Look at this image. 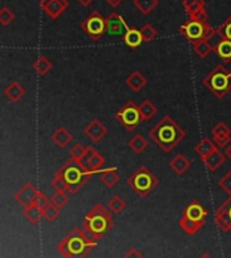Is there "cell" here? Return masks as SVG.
Here are the masks:
<instances>
[{"label":"cell","mask_w":231,"mask_h":258,"mask_svg":"<svg viewBox=\"0 0 231 258\" xmlns=\"http://www.w3.org/2000/svg\"><path fill=\"white\" fill-rule=\"evenodd\" d=\"M216 34L219 35L220 40L231 41V15L216 28Z\"/></svg>","instance_id":"cell-36"},{"label":"cell","mask_w":231,"mask_h":258,"mask_svg":"<svg viewBox=\"0 0 231 258\" xmlns=\"http://www.w3.org/2000/svg\"><path fill=\"white\" fill-rule=\"evenodd\" d=\"M69 7L68 0H41L40 8L45 12L47 17L56 21L60 18L62 12Z\"/></svg>","instance_id":"cell-10"},{"label":"cell","mask_w":231,"mask_h":258,"mask_svg":"<svg viewBox=\"0 0 231 258\" xmlns=\"http://www.w3.org/2000/svg\"><path fill=\"white\" fill-rule=\"evenodd\" d=\"M200 258H214V257H212L211 254H207V253H206V254H203Z\"/></svg>","instance_id":"cell-50"},{"label":"cell","mask_w":231,"mask_h":258,"mask_svg":"<svg viewBox=\"0 0 231 258\" xmlns=\"http://www.w3.org/2000/svg\"><path fill=\"white\" fill-rule=\"evenodd\" d=\"M106 1H107L108 4H110L111 7H118L119 4L123 1V0H106Z\"/></svg>","instance_id":"cell-47"},{"label":"cell","mask_w":231,"mask_h":258,"mask_svg":"<svg viewBox=\"0 0 231 258\" xmlns=\"http://www.w3.org/2000/svg\"><path fill=\"white\" fill-rule=\"evenodd\" d=\"M103 165H104V158H103V156L100 153H97V150L93 152V154H92L90 160H88V163L85 164V166L90 169L91 172H93V173H96V172H102L100 169H102Z\"/></svg>","instance_id":"cell-33"},{"label":"cell","mask_w":231,"mask_h":258,"mask_svg":"<svg viewBox=\"0 0 231 258\" xmlns=\"http://www.w3.org/2000/svg\"><path fill=\"white\" fill-rule=\"evenodd\" d=\"M186 133L180 124L170 118L169 115H165L150 131L149 138L165 153H170L172 149L180 143L185 138Z\"/></svg>","instance_id":"cell-1"},{"label":"cell","mask_w":231,"mask_h":258,"mask_svg":"<svg viewBox=\"0 0 231 258\" xmlns=\"http://www.w3.org/2000/svg\"><path fill=\"white\" fill-rule=\"evenodd\" d=\"M133 3L143 15H149L158 6V0H133Z\"/></svg>","instance_id":"cell-32"},{"label":"cell","mask_w":231,"mask_h":258,"mask_svg":"<svg viewBox=\"0 0 231 258\" xmlns=\"http://www.w3.org/2000/svg\"><path fill=\"white\" fill-rule=\"evenodd\" d=\"M214 51L225 64H231V41L220 40L214 46Z\"/></svg>","instance_id":"cell-23"},{"label":"cell","mask_w":231,"mask_h":258,"mask_svg":"<svg viewBox=\"0 0 231 258\" xmlns=\"http://www.w3.org/2000/svg\"><path fill=\"white\" fill-rule=\"evenodd\" d=\"M4 95L11 103H18L26 95V90L18 81H12L4 88Z\"/></svg>","instance_id":"cell-20"},{"label":"cell","mask_w":231,"mask_h":258,"mask_svg":"<svg viewBox=\"0 0 231 258\" xmlns=\"http://www.w3.org/2000/svg\"><path fill=\"white\" fill-rule=\"evenodd\" d=\"M50 186L54 188V191L58 192H67V184H65V181L62 179L61 176H58V174H54V177L51 180Z\"/></svg>","instance_id":"cell-42"},{"label":"cell","mask_w":231,"mask_h":258,"mask_svg":"<svg viewBox=\"0 0 231 258\" xmlns=\"http://www.w3.org/2000/svg\"><path fill=\"white\" fill-rule=\"evenodd\" d=\"M122 258H145V257H143V256H142L141 253L138 252L137 249H134V247H131L129 252L126 253V254H124V256Z\"/></svg>","instance_id":"cell-46"},{"label":"cell","mask_w":231,"mask_h":258,"mask_svg":"<svg viewBox=\"0 0 231 258\" xmlns=\"http://www.w3.org/2000/svg\"><path fill=\"white\" fill-rule=\"evenodd\" d=\"M218 184H219L220 188H222L227 195H231V170H229V172L219 180Z\"/></svg>","instance_id":"cell-43"},{"label":"cell","mask_w":231,"mask_h":258,"mask_svg":"<svg viewBox=\"0 0 231 258\" xmlns=\"http://www.w3.org/2000/svg\"><path fill=\"white\" fill-rule=\"evenodd\" d=\"M211 134L214 143L218 147H227L231 143V129L225 122L216 123L214 129L211 130Z\"/></svg>","instance_id":"cell-13"},{"label":"cell","mask_w":231,"mask_h":258,"mask_svg":"<svg viewBox=\"0 0 231 258\" xmlns=\"http://www.w3.org/2000/svg\"><path fill=\"white\" fill-rule=\"evenodd\" d=\"M183 7L188 14V17L193 18L197 12H200L202 10L206 8V3L204 0H183Z\"/></svg>","instance_id":"cell-26"},{"label":"cell","mask_w":231,"mask_h":258,"mask_svg":"<svg viewBox=\"0 0 231 258\" xmlns=\"http://www.w3.org/2000/svg\"><path fill=\"white\" fill-rule=\"evenodd\" d=\"M58 176H61L69 193H77V192L84 187L93 176V172H91L90 169L84 166L80 161H74L72 158H69L68 161L62 165L61 168L57 170Z\"/></svg>","instance_id":"cell-4"},{"label":"cell","mask_w":231,"mask_h":258,"mask_svg":"<svg viewBox=\"0 0 231 258\" xmlns=\"http://www.w3.org/2000/svg\"><path fill=\"white\" fill-rule=\"evenodd\" d=\"M192 47H193V51L195 54L200 57V58H206V57L211 54L214 51V46H211L209 41H197L195 44H192Z\"/></svg>","instance_id":"cell-29"},{"label":"cell","mask_w":231,"mask_h":258,"mask_svg":"<svg viewBox=\"0 0 231 258\" xmlns=\"http://www.w3.org/2000/svg\"><path fill=\"white\" fill-rule=\"evenodd\" d=\"M51 62L49 61V58L45 56H40L37 60H35V62L33 64V69H34L35 72L38 73L40 76H45V74H47L49 73V70L51 69Z\"/></svg>","instance_id":"cell-31"},{"label":"cell","mask_w":231,"mask_h":258,"mask_svg":"<svg viewBox=\"0 0 231 258\" xmlns=\"http://www.w3.org/2000/svg\"><path fill=\"white\" fill-rule=\"evenodd\" d=\"M77 1H79L81 6L87 7V6H90V4L92 3V1H93V0H77Z\"/></svg>","instance_id":"cell-49"},{"label":"cell","mask_w":231,"mask_h":258,"mask_svg":"<svg viewBox=\"0 0 231 258\" xmlns=\"http://www.w3.org/2000/svg\"><path fill=\"white\" fill-rule=\"evenodd\" d=\"M180 33L191 44H195L197 41L211 40L216 34V28L212 27L208 22H197V21L189 19L188 22L180 26Z\"/></svg>","instance_id":"cell-7"},{"label":"cell","mask_w":231,"mask_h":258,"mask_svg":"<svg viewBox=\"0 0 231 258\" xmlns=\"http://www.w3.org/2000/svg\"><path fill=\"white\" fill-rule=\"evenodd\" d=\"M23 216L27 219L31 225H37L41 220V218L44 216L42 208H40L37 204H33L30 207L23 208Z\"/></svg>","instance_id":"cell-27"},{"label":"cell","mask_w":231,"mask_h":258,"mask_svg":"<svg viewBox=\"0 0 231 258\" xmlns=\"http://www.w3.org/2000/svg\"><path fill=\"white\" fill-rule=\"evenodd\" d=\"M179 225H180L183 230L185 231L186 234L193 235V234H196L197 231L200 230V227L203 226V223H199V222L191 220V219L185 218V216H181V219L179 220Z\"/></svg>","instance_id":"cell-30"},{"label":"cell","mask_w":231,"mask_h":258,"mask_svg":"<svg viewBox=\"0 0 231 258\" xmlns=\"http://www.w3.org/2000/svg\"><path fill=\"white\" fill-rule=\"evenodd\" d=\"M126 184L136 192L139 197H147L156 187L160 184V180L146 168L139 166L134 173L126 180Z\"/></svg>","instance_id":"cell-5"},{"label":"cell","mask_w":231,"mask_h":258,"mask_svg":"<svg viewBox=\"0 0 231 258\" xmlns=\"http://www.w3.org/2000/svg\"><path fill=\"white\" fill-rule=\"evenodd\" d=\"M126 208V202H124L122 197L119 196H114L110 202H108V210L111 211L115 215H119V213L123 211Z\"/></svg>","instance_id":"cell-37"},{"label":"cell","mask_w":231,"mask_h":258,"mask_svg":"<svg viewBox=\"0 0 231 258\" xmlns=\"http://www.w3.org/2000/svg\"><path fill=\"white\" fill-rule=\"evenodd\" d=\"M147 84L146 77L142 74L139 70H134L130 76H127L126 79V85L129 87L133 92H141Z\"/></svg>","instance_id":"cell-18"},{"label":"cell","mask_w":231,"mask_h":258,"mask_svg":"<svg viewBox=\"0 0 231 258\" xmlns=\"http://www.w3.org/2000/svg\"><path fill=\"white\" fill-rule=\"evenodd\" d=\"M96 246L81 229L70 230L57 246V252L64 258H85Z\"/></svg>","instance_id":"cell-3"},{"label":"cell","mask_w":231,"mask_h":258,"mask_svg":"<svg viewBox=\"0 0 231 258\" xmlns=\"http://www.w3.org/2000/svg\"><path fill=\"white\" fill-rule=\"evenodd\" d=\"M226 161V154L220 152L219 149H216L215 152L208 154L207 157L202 158V163L206 165V168L208 169L209 172H216L218 169L225 164Z\"/></svg>","instance_id":"cell-17"},{"label":"cell","mask_w":231,"mask_h":258,"mask_svg":"<svg viewBox=\"0 0 231 258\" xmlns=\"http://www.w3.org/2000/svg\"><path fill=\"white\" fill-rule=\"evenodd\" d=\"M141 33H142V38H143V42H150L153 41L156 37L158 35L157 30L153 27L152 24H143V27L141 28Z\"/></svg>","instance_id":"cell-40"},{"label":"cell","mask_w":231,"mask_h":258,"mask_svg":"<svg viewBox=\"0 0 231 258\" xmlns=\"http://www.w3.org/2000/svg\"><path fill=\"white\" fill-rule=\"evenodd\" d=\"M15 19V14L11 11V8H8L7 6L1 7L0 10V23L1 26H8L10 23L14 22Z\"/></svg>","instance_id":"cell-39"},{"label":"cell","mask_w":231,"mask_h":258,"mask_svg":"<svg viewBox=\"0 0 231 258\" xmlns=\"http://www.w3.org/2000/svg\"><path fill=\"white\" fill-rule=\"evenodd\" d=\"M183 216L191 219V220H195V222H199V223H203L207 219V211L206 208L202 206V203H199L197 200L195 202H191L184 210L183 212Z\"/></svg>","instance_id":"cell-16"},{"label":"cell","mask_w":231,"mask_h":258,"mask_svg":"<svg viewBox=\"0 0 231 258\" xmlns=\"http://www.w3.org/2000/svg\"><path fill=\"white\" fill-rule=\"evenodd\" d=\"M202 83L218 99H222L231 91V72H229L225 67L218 65L204 77Z\"/></svg>","instance_id":"cell-6"},{"label":"cell","mask_w":231,"mask_h":258,"mask_svg":"<svg viewBox=\"0 0 231 258\" xmlns=\"http://www.w3.org/2000/svg\"><path fill=\"white\" fill-rule=\"evenodd\" d=\"M49 202H50V199H47V197H46L41 191L38 192V196H37V200H35V204H37L38 207L44 210V207H45Z\"/></svg>","instance_id":"cell-44"},{"label":"cell","mask_w":231,"mask_h":258,"mask_svg":"<svg viewBox=\"0 0 231 258\" xmlns=\"http://www.w3.org/2000/svg\"><path fill=\"white\" fill-rule=\"evenodd\" d=\"M50 202L53 203V204H56L58 208H62L65 207V206L69 203V196L65 193V192L56 191L50 196Z\"/></svg>","instance_id":"cell-38"},{"label":"cell","mask_w":231,"mask_h":258,"mask_svg":"<svg viewBox=\"0 0 231 258\" xmlns=\"http://www.w3.org/2000/svg\"><path fill=\"white\" fill-rule=\"evenodd\" d=\"M38 192L40 191L35 188L34 184L26 183V184L14 195V199H15L23 208L30 207V206L35 204V200H37V196H38Z\"/></svg>","instance_id":"cell-11"},{"label":"cell","mask_w":231,"mask_h":258,"mask_svg":"<svg viewBox=\"0 0 231 258\" xmlns=\"http://www.w3.org/2000/svg\"><path fill=\"white\" fill-rule=\"evenodd\" d=\"M215 222L222 231H231V195L216 212H215Z\"/></svg>","instance_id":"cell-12"},{"label":"cell","mask_w":231,"mask_h":258,"mask_svg":"<svg viewBox=\"0 0 231 258\" xmlns=\"http://www.w3.org/2000/svg\"><path fill=\"white\" fill-rule=\"evenodd\" d=\"M225 154H226V157L229 158V160H231V143L229 146H227V147H226Z\"/></svg>","instance_id":"cell-48"},{"label":"cell","mask_w":231,"mask_h":258,"mask_svg":"<svg viewBox=\"0 0 231 258\" xmlns=\"http://www.w3.org/2000/svg\"><path fill=\"white\" fill-rule=\"evenodd\" d=\"M139 113L142 115V119L147 122V120H150V119L157 114V107L153 104L150 100H143L141 103V106H139Z\"/></svg>","instance_id":"cell-34"},{"label":"cell","mask_w":231,"mask_h":258,"mask_svg":"<svg viewBox=\"0 0 231 258\" xmlns=\"http://www.w3.org/2000/svg\"><path fill=\"white\" fill-rule=\"evenodd\" d=\"M108 130L99 119H93L90 124H87L84 129V134L90 138L93 143H97L107 135Z\"/></svg>","instance_id":"cell-15"},{"label":"cell","mask_w":231,"mask_h":258,"mask_svg":"<svg viewBox=\"0 0 231 258\" xmlns=\"http://www.w3.org/2000/svg\"><path fill=\"white\" fill-rule=\"evenodd\" d=\"M42 212H44V218H45L46 220L54 222V220L60 216V208L57 207L56 204H53L51 202H49L45 207H44Z\"/></svg>","instance_id":"cell-35"},{"label":"cell","mask_w":231,"mask_h":258,"mask_svg":"<svg viewBox=\"0 0 231 258\" xmlns=\"http://www.w3.org/2000/svg\"><path fill=\"white\" fill-rule=\"evenodd\" d=\"M106 26H107V33L111 35H122L123 37L126 31L129 30L127 23L122 15L118 12H113L108 18H106Z\"/></svg>","instance_id":"cell-14"},{"label":"cell","mask_w":231,"mask_h":258,"mask_svg":"<svg viewBox=\"0 0 231 258\" xmlns=\"http://www.w3.org/2000/svg\"><path fill=\"white\" fill-rule=\"evenodd\" d=\"M51 141L56 143L58 147H67V146L73 141V135L72 133L69 131L68 129H65V127H58V129L51 134Z\"/></svg>","instance_id":"cell-19"},{"label":"cell","mask_w":231,"mask_h":258,"mask_svg":"<svg viewBox=\"0 0 231 258\" xmlns=\"http://www.w3.org/2000/svg\"><path fill=\"white\" fill-rule=\"evenodd\" d=\"M100 181L108 189H111L119 183V172L116 168H108L100 172Z\"/></svg>","instance_id":"cell-24"},{"label":"cell","mask_w":231,"mask_h":258,"mask_svg":"<svg viewBox=\"0 0 231 258\" xmlns=\"http://www.w3.org/2000/svg\"><path fill=\"white\" fill-rule=\"evenodd\" d=\"M189 19H193V21H197V22H208V14L206 11V8L202 10L200 12H197L196 15L193 18H189Z\"/></svg>","instance_id":"cell-45"},{"label":"cell","mask_w":231,"mask_h":258,"mask_svg":"<svg viewBox=\"0 0 231 258\" xmlns=\"http://www.w3.org/2000/svg\"><path fill=\"white\" fill-rule=\"evenodd\" d=\"M191 166V161L184 156V154H177L173 160H170L169 168L175 172L177 176L184 174Z\"/></svg>","instance_id":"cell-22"},{"label":"cell","mask_w":231,"mask_h":258,"mask_svg":"<svg viewBox=\"0 0 231 258\" xmlns=\"http://www.w3.org/2000/svg\"><path fill=\"white\" fill-rule=\"evenodd\" d=\"M122 38H123V42L126 44V46H129L130 49H137L143 42L141 30L134 27H130Z\"/></svg>","instance_id":"cell-21"},{"label":"cell","mask_w":231,"mask_h":258,"mask_svg":"<svg viewBox=\"0 0 231 258\" xmlns=\"http://www.w3.org/2000/svg\"><path fill=\"white\" fill-rule=\"evenodd\" d=\"M85 153H87V147L81 145V143H76V145L72 146L69 154H70V158L74 160V161H81L84 158Z\"/></svg>","instance_id":"cell-41"},{"label":"cell","mask_w":231,"mask_h":258,"mask_svg":"<svg viewBox=\"0 0 231 258\" xmlns=\"http://www.w3.org/2000/svg\"><path fill=\"white\" fill-rule=\"evenodd\" d=\"M115 119L127 131H134L143 120L141 113H139V106H137L133 100L127 101L118 113L115 114Z\"/></svg>","instance_id":"cell-8"},{"label":"cell","mask_w":231,"mask_h":258,"mask_svg":"<svg viewBox=\"0 0 231 258\" xmlns=\"http://www.w3.org/2000/svg\"><path fill=\"white\" fill-rule=\"evenodd\" d=\"M81 30L84 31L92 41H99L104 34L107 33L106 18L100 12H91L88 17L81 22Z\"/></svg>","instance_id":"cell-9"},{"label":"cell","mask_w":231,"mask_h":258,"mask_svg":"<svg viewBox=\"0 0 231 258\" xmlns=\"http://www.w3.org/2000/svg\"><path fill=\"white\" fill-rule=\"evenodd\" d=\"M218 149V146L215 145L214 141L208 140V138H203L196 146H195V152L200 156V158L207 157L208 154L215 152Z\"/></svg>","instance_id":"cell-25"},{"label":"cell","mask_w":231,"mask_h":258,"mask_svg":"<svg viewBox=\"0 0 231 258\" xmlns=\"http://www.w3.org/2000/svg\"><path fill=\"white\" fill-rule=\"evenodd\" d=\"M127 145H129L130 149L136 153V154H141V153H143L147 149L149 142L141 134H136L127 142Z\"/></svg>","instance_id":"cell-28"},{"label":"cell","mask_w":231,"mask_h":258,"mask_svg":"<svg viewBox=\"0 0 231 258\" xmlns=\"http://www.w3.org/2000/svg\"><path fill=\"white\" fill-rule=\"evenodd\" d=\"M114 226L111 213L108 208L103 206L102 203H97L87 212L83 222V231L91 241L97 243V241L107 234Z\"/></svg>","instance_id":"cell-2"}]
</instances>
